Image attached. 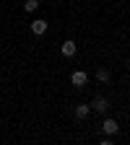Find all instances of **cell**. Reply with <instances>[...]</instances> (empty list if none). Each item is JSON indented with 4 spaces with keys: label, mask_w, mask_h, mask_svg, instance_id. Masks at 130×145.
Returning a JSON list of instances; mask_svg holds the SVG:
<instances>
[{
    "label": "cell",
    "mask_w": 130,
    "mask_h": 145,
    "mask_svg": "<svg viewBox=\"0 0 130 145\" xmlns=\"http://www.w3.org/2000/svg\"><path fill=\"white\" fill-rule=\"evenodd\" d=\"M36 8H39V0H26V3H24V10L26 13H34Z\"/></svg>",
    "instance_id": "ba28073f"
},
{
    "label": "cell",
    "mask_w": 130,
    "mask_h": 145,
    "mask_svg": "<svg viewBox=\"0 0 130 145\" xmlns=\"http://www.w3.org/2000/svg\"><path fill=\"white\" fill-rule=\"evenodd\" d=\"M70 83L76 86V88H83V86L88 83V72H86V70H76V72L70 75Z\"/></svg>",
    "instance_id": "6da1fadb"
},
{
    "label": "cell",
    "mask_w": 130,
    "mask_h": 145,
    "mask_svg": "<svg viewBox=\"0 0 130 145\" xmlns=\"http://www.w3.org/2000/svg\"><path fill=\"white\" fill-rule=\"evenodd\" d=\"M109 78H112V75H109L107 67H96V80L99 83H109Z\"/></svg>",
    "instance_id": "52a82bcc"
},
{
    "label": "cell",
    "mask_w": 130,
    "mask_h": 145,
    "mask_svg": "<svg viewBox=\"0 0 130 145\" xmlns=\"http://www.w3.org/2000/svg\"><path fill=\"white\" fill-rule=\"evenodd\" d=\"M60 49H63V57H76V52H78V44L73 42V39H65Z\"/></svg>",
    "instance_id": "7a4b0ae2"
},
{
    "label": "cell",
    "mask_w": 130,
    "mask_h": 145,
    "mask_svg": "<svg viewBox=\"0 0 130 145\" xmlns=\"http://www.w3.org/2000/svg\"><path fill=\"white\" fill-rule=\"evenodd\" d=\"M47 21H44V18H36V21H31V34H36V36H42L44 31H47Z\"/></svg>",
    "instance_id": "5b68a950"
},
{
    "label": "cell",
    "mask_w": 130,
    "mask_h": 145,
    "mask_svg": "<svg viewBox=\"0 0 130 145\" xmlns=\"http://www.w3.org/2000/svg\"><path fill=\"white\" fill-rule=\"evenodd\" d=\"M107 109H109V101H107L104 96H96L94 101H91V112H99V114H104Z\"/></svg>",
    "instance_id": "3957f363"
},
{
    "label": "cell",
    "mask_w": 130,
    "mask_h": 145,
    "mask_svg": "<svg viewBox=\"0 0 130 145\" xmlns=\"http://www.w3.org/2000/svg\"><path fill=\"white\" fill-rule=\"evenodd\" d=\"M91 114V104H78L76 106V119H86Z\"/></svg>",
    "instance_id": "8992f818"
},
{
    "label": "cell",
    "mask_w": 130,
    "mask_h": 145,
    "mask_svg": "<svg viewBox=\"0 0 130 145\" xmlns=\"http://www.w3.org/2000/svg\"><path fill=\"white\" fill-rule=\"evenodd\" d=\"M102 130H104V135H117L120 132V124H117V119H104Z\"/></svg>",
    "instance_id": "277c9868"
}]
</instances>
